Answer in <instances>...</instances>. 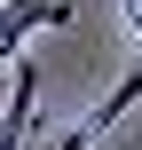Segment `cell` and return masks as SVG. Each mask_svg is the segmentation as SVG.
Masks as SVG:
<instances>
[{"label": "cell", "instance_id": "obj_1", "mask_svg": "<svg viewBox=\"0 0 142 150\" xmlns=\"http://www.w3.org/2000/svg\"><path fill=\"white\" fill-rule=\"evenodd\" d=\"M40 55H24L8 71V103H0V150H40Z\"/></svg>", "mask_w": 142, "mask_h": 150}, {"label": "cell", "instance_id": "obj_2", "mask_svg": "<svg viewBox=\"0 0 142 150\" xmlns=\"http://www.w3.org/2000/svg\"><path fill=\"white\" fill-rule=\"evenodd\" d=\"M134 103H142V71H126V79H119V87H111V95L95 103V111H79V119H71L63 134H47L40 150H95L103 134H111V127H119V119H126V111H134Z\"/></svg>", "mask_w": 142, "mask_h": 150}, {"label": "cell", "instance_id": "obj_3", "mask_svg": "<svg viewBox=\"0 0 142 150\" xmlns=\"http://www.w3.org/2000/svg\"><path fill=\"white\" fill-rule=\"evenodd\" d=\"M126 8V24H134V47H142V0H119Z\"/></svg>", "mask_w": 142, "mask_h": 150}]
</instances>
